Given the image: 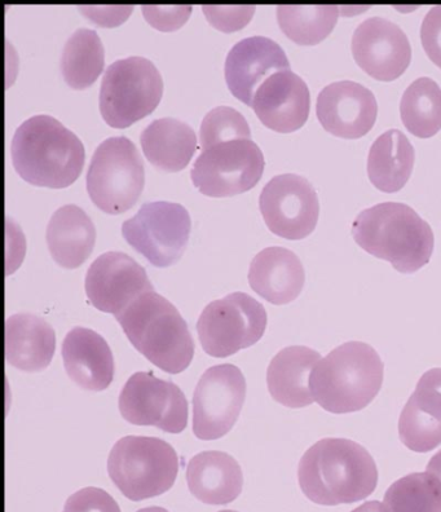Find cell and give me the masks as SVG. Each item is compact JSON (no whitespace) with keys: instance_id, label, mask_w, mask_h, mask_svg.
<instances>
[{"instance_id":"6da1fadb","label":"cell","mask_w":441,"mask_h":512,"mask_svg":"<svg viewBox=\"0 0 441 512\" xmlns=\"http://www.w3.org/2000/svg\"><path fill=\"white\" fill-rule=\"evenodd\" d=\"M298 480L308 500L321 506L345 505L372 496L378 484L376 461L348 439H323L304 453Z\"/></svg>"},{"instance_id":"7a4b0ae2","label":"cell","mask_w":441,"mask_h":512,"mask_svg":"<svg viewBox=\"0 0 441 512\" xmlns=\"http://www.w3.org/2000/svg\"><path fill=\"white\" fill-rule=\"evenodd\" d=\"M13 169L35 187L63 189L81 176L85 166L82 141L51 116L22 123L11 143Z\"/></svg>"},{"instance_id":"3957f363","label":"cell","mask_w":441,"mask_h":512,"mask_svg":"<svg viewBox=\"0 0 441 512\" xmlns=\"http://www.w3.org/2000/svg\"><path fill=\"white\" fill-rule=\"evenodd\" d=\"M352 236L366 253L386 260L400 273L420 271L434 253V232L408 205L383 202L361 211Z\"/></svg>"},{"instance_id":"277c9868","label":"cell","mask_w":441,"mask_h":512,"mask_svg":"<svg viewBox=\"0 0 441 512\" xmlns=\"http://www.w3.org/2000/svg\"><path fill=\"white\" fill-rule=\"evenodd\" d=\"M385 375L381 356L363 342L335 348L313 368L310 388L313 399L333 414L359 412L379 394Z\"/></svg>"},{"instance_id":"5b68a950","label":"cell","mask_w":441,"mask_h":512,"mask_svg":"<svg viewBox=\"0 0 441 512\" xmlns=\"http://www.w3.org/2000/svg\"><path fill=\"white\" fill-rule=\"evenodd\" d=\"M116 319L132 346L163 372L180 374L191 365L194 342L187 322L156 291L141 295Z\"/></svg>"},{"instance_id":"8992f818","label":"cell","mask_w":441,"mask_h":512,"mask_svg":"<svg viewBox=\"0 0 441 512\" xmlns=\"http://www.w3.org/2000/svg\"><path fill=\"white\" fill-rule=\"evenodd\" d=\"M178 472V454L158 438L126 436L109 453V478L131 501L148 500L170 491Z\"/></svg>"},{"instance_id":"52a82bcc","label":"cell","mask_w":441,"mask_h":512,"mask_svg":"<svg viewBox=\"0 0 441 512\" xmlns=\"http://www.w3.org/2000/svg\"><path fill=\"white\" fill-rule=\"evenodd\" d=\"M145 184L144 163L129 138H109L96 148L86 175V189L105 214L126 213L138 202Z\"/></svg>"},{"instance_id":"ba28073f","label":"cell","mask_w":441,"mask_h":512,"mask_svg":"<svg viewBox=\"0 0 441 512\" xmlns=\"http://www.w3.org/2000/svg\"><path fill=\"white\" fill-rule=\"evenodd\" d=\"M162 95V77L151 60L134 56L118 60L108 66L101 82V117L110 127H130L152 114Z\"/></svg>"},{"instance_id":"9c48e42d","label":"cell","mask_w":441,"mask_h":512,"mask_svg":"<svg viewBox=\"0 0 441 512\" xmlns=\"http://www.w3.org/2000/svg\"><path fill=\"white\" fill-rule=\"evenodd\" d=\"M267 328V312L249 294L232 293L202 311L197 333L207 355L226 359L257 344Z\"/></svg>"},{"instance_id":"30bf717a","label":"cell","mask_w":441,"mask_h":512,"mask_svg":"<svg viewBox=\"0 0 441 512\" xmlns=\"http://www.w3.org/2000/svg\"><path fill=\"white\" fill-rule=\"evenodd\" d=\"M191 228V216L184 206L173 202H148L122 224V236L152 266L167 268L182 258Z\"/></svg>"},{"instance_id":"8fae6325","label":"cell","mask_w":441,"mask_h":512,"mask_svg":"<svg viewBox=\"0 0 441 512\" xmlns=\"http://www.w3.org/2000/svg\"><path fill=\"white\" fill-rule=\"evenodd\" d=\"M264 156L253 140H233L202 150L191 171L194 187L207 197H232L262 179Z\"/></svg>"},{"instance_id":"7c38bea8","label":"cell","mask_w":441,"mask_h":512,"mask_svg":"<svg viewBox=\"0 0 441 512\" xmlns=\"http://www.w3.org/2000/svg\"><path fill=\"white\" fill-rule=\"evenodd\" d=\"M246 399L244 374L236 365L211 366L193 395V434L197 439H222L233 426Z\"/></svg>"},{"instance_id":"4fadbf2b","label":"cell","mask_w":441,"mask_h":512,"mask_svg":"<svg viewBox=\"0 0 441 512\" xmlns=\"http://www.w3.org/2000/svg\"><path fill=\"white\" fill-rule=\"evenodd\" d=\"M123 419L135 426H153L180 434L188 425V401L183 391L152 373L131 375L118 400Z\"/></svg>"},{"instance_id":"5bb4252c","label":"cell","mask_w":441,"mask_h":512,"mask_svg":"<svg viewBox=\"0 0 441 512\" xmlns=\"http://www.w3.org/2000/svg\"><path fill=\"white\" fill-rule=\"evenodd\" d=\"M259 207L269 231L286 240H303L319 222V197L303 176L282 174L269 180L260 193Z\"/></svg>"},{"instance_id":"9a60e30c","label":"cell","mask_w":441,"mask_h":512,"mask_svg":"<svg viewBox=\"0 0 441 512\" xmlns=\"http://www.w3.org/2000/svg\"><path fill=\"white\" fill-rule=\"evenodd\" d=\"M85 289L92 306L117 316L134 300L153 290L147 272L131 256L109 251L88 268Z\"/></svg>"},{"instance_id":"2e32d148","label":"cell","mask_w":441,"mask_h":512,"mask_svg":"<svg viewBox=\"0 0 441 512\" xmlns=\"http://www.w3.org/2000/svg\"><path fill=\"white\" fill-rule=\"evenodd\" d=\"M351 50L356 64L381 82L401 77L412 61L407 34L395 22L383 17H370L357 26Z\"/></svg>"},{"instance_id":"e0dca14e","label":"cell","mask_w":441,"mask_h":512,"mask_svg":"<svg viewBox=\"0 0 441 512\" xmlns=\"http://www.w3.org/2000/svg\"><path fill=\"white\" fill-rule=\"evenodd\" d=\"M317 118L337 138H363L376 125V96L360 83L341 81L326 86L317 97Z\"/></svg>"},{"instance_id":"ac0fdd59","label":"cell","mask_w":441,"mask_h":512,"mask_svg":"<svg viewBox=\"0 0 441 512\" xmlns=\"http://www.w3.org/2000/svg\"><path fill=\"white\" fill-rule=\"evenodd\" d=\"M251 108L269 130L290 134L306 125L310 117V90L299 75L282 70L262 83Z\"/></svg>"},{"instance_id":"d6986e66","label":"cell","mask_w":441,"mask_h":512,"mask_svg":"<svg viewBox=\"0 0 441 512\" xmlns=\"http://www.w3.org/2000/svg\"><path fill=\"white\" fill-rule=\"evenodd\" d=\"M282 70H290L288 57L279 44L266 37H250L236 43L224 66L229 91L249 107L262 83Z\"/></svg>"},{"instance_id":"ffe728a7","label":"cell","mask_w":441,"mask_h":512,"mask_svg":"<svg viewBox=\"0 0 441 512\" xmlns=\"http://www.w3.org/2000/svg\"><path fill=\"white\" fill-rule=\"evenodd\" d=\"M401 443L429 453L441 444V368L422 375L399 419Z\"/></svg>"},{"instance_id":"44dd1931","label":"cell","mask_w":441,"mask_h":512,"mask_svg":"<svg viewBox=\"0 0 441 512\" xmlns=\"http://www.w3.org/2000/svg\"><path fill=\"white\" fill-rule=\"evenodd\" d=\"M64 368L82 390H107L114 378V359L109 344L96 331L77 326L66 334L61 348Z\"/></svg>"},{"instance_id":"7402d4cb","label":"cell","mask_w":441,"mask_h":512,"mask_svg":"<svg viewBox=\"0 0 441 512\" xmlns=\"http://www.w3.org/2000/svg\"><path fill=\"white\" fill-rule=\"evenodd\" d=\"M304 282L306 273L301 259L285 247H267L250 264L251 289L275 306L294 302L301 295Z\"/></svg>"},{"instance_id":"603a6c76","label":"cell","mask_w":441,"mask_h":512,"mask_svg":"<svg viewBox=\"0 0 441 512\" xmlns=\"http://www.w3.org/2000/svg\"><path fill=\"white\" fill-rule=\"evenodd\" d=\"M189 492L206 505H228L240 496L244 475L235 458L218 450L198 453L188 463Z\"/></svg>"},{"instance_id":"cb8c5ba5","label":"cell","mask_w":441,"mask_h":512,"mask_svg":"<svg viewBox=\"0 0 441 512\" xmlns=\"http://www.w3.org/2000/svg\"><path fill=\"white\" fill-rule=\"evenodd\" d=\"M321 360L319 352L304 346H291L273 357L267 370L269 394L286 408H306L313 404L310 377Z\"/></svg>"},{"instance_id":"d4e9b609","label":"cell","mask_w":441,"mask_h":512,"mask_svg":"<svg viewBox=\"0 0 441 512\" xmlns=\"http://www.w3.org/2000/svg\"><path fill=\"white\" fill-rule=\"evenodd\" d=\"M56 335L41 317L17 313L6 320V361L25 373L48 368L55 355Z\"/></svg>"},{"instance_id":"484cf974","label":"cell","mask_w":441,"mask_h":512,"mask_svg":"<svg viewBox=\"0 0 441 512\" xmlns=\"http://www.w3.org/2000/svg\"><path fill=\"white\" fill-rule=\"evenodd\" d=\"M46 241L52 259L60 267L76 269L90 258L94 250L95 225L81 207L65 205L51 216Z\"/></svg>"},{"instance_id":"4316f807","label":"cell","mask_w":441,"mask_h":512,"mask_svg":"<svg viewBox=\"0 0 441 512\" xmlns=\"http://www.w3.org/2000/svg\"><path fill=\"white\" fill-rule=\"evenodd\" d=\"M141 149L147 160L165 172H179L191 162L197 149V136L187 123L161 118L144 128Z\"/></svg>"},{"instance_id":"83f0119b","label":"cell","mask_w":441,"mask_h":512,"mask_svg":"<svg viewBox=\"0 0 441 512\" xmlns=\"http://www.w3.org/2000/svg\"><path fill=\"white\" fill-rule=\"evenodd\" d=\"M416 152L407 136L399 130H388L370 148L368 176L383 193H396L405 187L412 175Z\"/></svg>"},{"instance_id":"f1b7e54d","label":"cell","mask_w":441,"mask_h":512,"mask_svg":"<svg viewBox=\"0 0 441 512\" xmlns=\"http://www.w3.org/2000/svg\"><path fill=\"white\" fill-rule=\"evenodd\" d=\"M104 47L95 30L78 29L66 41L61 55V73L73 90L94 85L104 70Z\"/></svg>"},{"instance_id":"f546056e","label":"cell","mask_w":441,"mask_h":512,"mask_svg":"<svg viewBox=\"0 0 441 512\" xmlns=\"http://www.w3.org/2000/svg\"><path fill=\"white\" fill-rule=\"evenodd\" d=\"M400 116L410 134L429 139L441 130V88L434 79L418 78L405 90Z\"/></svg>"},{"instance_id":"4dcf8cb0","label":"cell","mask_w":441,"mask_h":512,"mask_svg":"<svg viewBox=\"0 0 441 512\" xmlns=\"http://www.w3.org/2000/svg\"><path fill=\"white\" fill-rule=\"evenodd\" d=\"M339 17L337 6H279L282 33L299 46H316L332 34Z\"/></svg>"},{"instance_id":"1f68e13d","label":"cell","mask_w":441,"mask_h":512,"mask_svg":"<svg viewBox=\"0 0 441 512\" xmlns=\"http://www.w3.org/2000/svg\"><path fill=\"white\" fill-rule=\"evenodd\" d=\"M388 512H441V485L429 472L395 481L385 494Z\"/></svg>"},{"instance_id":"d6a6232c","label":"cell","mask_w":441,"mask_h":512,"mask_svg":"<svg viewBox=\"0 0 441 512\" xmlns=\"http://www.w3.org/2000/svg\"><path fill=\"white\" fill-rule=\"evenodd\" d=\"M233 140H251L245 117L231 107H218L207 113L200 130L201 150Z\"/></svg>"},{"instance_id":"836d02e7","label":"cell","mask_w":441,"mask_h":512,"mask_svg":"<svg viewBox=\"0 0 441 512\" xmlns=\"http://www.w3.org/2000/svg\"><path fill=\"white\" fill-rule=\"evenodd\" d=\"M206 20L223 33L238 32L253 19L255 6H202Z\"/></svg>"},{"instance_id":"e575fe53","label":"cell","mask_w":441,"mask_h":512,"mask_svg":"<svg viewBox=\"0 0 441 512\" xmlns=\"http://www.w3.org/2000/svg\"><path fill=\"white\" fill-rule=\"evenodd\" d=\"M68 512H121L118 503L104 489L83 488L68 498L65 503Z\"/></svg>"},{"instance_id":"d590c367","label":"cell","mask_w":441,"mask_h":512,"mask_svg":"<svg viewBox=\"0 0 441 512\" xmlns=\"http://www.w3.org/2000/svg\"><path fill=\"white\" fill-rule=\"evenodd\" d=\"M192 6H141L144 19L160 32H175L188 21Z\"/></svg>"},{"instance_id":"8d00e7d4","label":"cell","mask_w":441,"mask_h":512,"mask_svg":"<svg viewBox=\"0 0 441 512\" xmlns=\"http://www.w3.org/2000/svg\"><path fill=\"white\" fill-rule=\"evenodd\" d=\"M421 41L426 55L441 69V6L432 8L423 20Z\"/></svg>"},{"instance_id":"74e56055","label":"cell","mask_w":441,"mask_h":512,"mask_svg":"<svg viewBox=\"0 0 441 512\" xmlns=\"http://www.w3.org/2000/svg\"><path fill=\"white\" fill-rule=\"evenodd\" d=\"M78 10L94 24L103 28H116L129 19L132 6H79Z\"/></svg>"},{"instance_id":"f35d334b","label":"cell","mask_w":441,"mask_h":512,"mask_svg":"<svg viewBox=\"0 0 441 512\" xmlns=\"http://www.w3.org/2000/svg\"><path fill=\"white\" fill-rule=\"evenodd\" d=\"M426 472H429L441 485V450L430 459L429 465L426 467Z\"/></svg>"},{"instance_id":"ab89813d","label":"cell","mask_w":441,"mask_h":512,"mask_svg":"<svg viewBox=\"0 0 441 512\" xmlns=\"http://www.w3.org/2000/svg\"><path fill=\"white\" fill-rule=\"evenodd\" d=\"M352 512H388L386 506L378 501L365 502Z\"/></svg>"},{"instance_id":"60d3db41","label":"cell","mask_w":441,"mask_h":512,"mask_svg":"<svg viewBox=\"0 0 441 512\" xmlns=\"http://www.w3.org/2000/svg\"><path fill=\"white\" fill-rule=\"evenodd\" d=\"M136 512H169V511H167L166 509H163V507L153 506V507H145V509H141Z\"/></svg>"},{"instance_id":"b9f144b4","label":"cell","mask_w":441,"mask_h":512,"mask_svg":"<svg viewBox=\"0 0 441 512\" xmlns=\"http://www.w3.org/2000/svg\"><path fill=\"white\" fill-rule=\"evenodd\" d=\"M219 512H237V511H232V510H223V511H219Z\"/></svg>"},{"instance_id":"7bdbcfd3","label":"cell","mask_w":441,"mask_h":512,"mask_svg":"<svg viewBox=\"0 0 441 512\" xmlns=\"http://www.w3.org/2000/svg\"><path fill=\"white\" fill-rule=\"evenodd\" d=\"M65 512H68V511H65Z\"/></svg>"}]
</instances>
